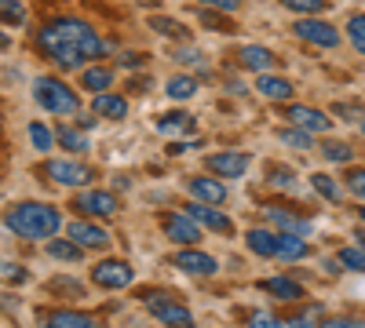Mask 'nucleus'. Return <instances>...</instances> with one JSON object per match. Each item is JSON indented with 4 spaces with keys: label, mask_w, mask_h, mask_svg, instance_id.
<instances>
[{
    "label": "nucleus",
    "mask_w": 365,
    "mask_h": 328,
    "mask_svg": "<svg viewBox=\"0 0 365 328\" xmlns=\"http://www.w3.org/2000/svg\"><path fill=\"white\" fill-rule=\"evenodd\" d=\"M245 245L256 252V255H263V259H274V255H278V233H274V230H249L245 233Z\"/></svg>",
    "instance_id": "4be33fe9"
},
{
    "label": "nucleus",
    "mask_w": 365,
    "mask_h": 328,
    "mask_svg": "<svg viewBox=\"0 0 365 328\" xmlns=\"http://www.w3.org/2000/svg\"><path fill=\"white\" fill-rule=\"evenodd\" d=\"M237 66H245L252 73H267L270 66H278V58H274V51H267L259 44H249V48L237 51Z\"/></svg>",
    "instance_id": "2eb2a0df"
},
{
    "label": "nucleus",
    "mask_w": 365,
    "mask_h": 328,
    "mask_svg": "<svg viewBox=\"0 0 365 328\" xmlns=\"http://www.w3.org/2000/svg\"><path fill=\"white\" fill-rule=\"evenodd\" d=\"M150 29H158L161 37H175V41L187 37V26L175 22V18H165V15H154V18H150Z\"/></svg>",
    "instance_id": "bb28decb"
},
{
    "label": "nucleus",
    "mask_w": 365,
    "mask_h": 328,
    "mask_svg": "<svg viewBox=\"0 0 365 328\" xmlns=\"http://www.w3.org/2000/svg\"><path fill=\"white\" fill-rule=\"evenodd\" d=\"M205 168L216 171V175H223V179H237V175H245V168H249V154H237V150L212 154V157L205 161Z\"/></svg>",
    "instance_id": "f8f14e48"
},
{
    "label": "nucleus",
    "mask_w": 365,
    "mask_h": 328,
    "mask_svg": "<svg viewBox=\"0 0 365 328\" xmlns=\"http://www.w3.org/2000/svg\"><path fill=\"white\" fill-rule=\"evenodd\" d=\"M256 92H259L263 99L285 102V99H292V84H289L285 77H270V73H259V80H256Z\"/></svg>",
    "instance_id": "aec40b11"
},
{
    "label": "nucleus",
    "mask_w": 365,
    "mask_h": 328,
    "mask_svg": "<svg viewBox=\"0 0 365 328\" xmlns=\"http://www.w3.org/2000/svg\"><path fill=\"white\" fill-rule=\"evenodd\" d=\"M267 219H270L274 226H282L285 233H299V237L311 233V223H307V219H299V216L285 212V208H278V204H267Z\"/></svg>",
    "instance_id": "a211bd4d"
},
{
    "label": "nucleus",
    "mask_w": 365,
    "mask_h": 328,
    "mask_svg": "<svg viewBox=\"0 0 365 328\" xmlns=\"http://www.w3.org/2000/svg\"><path fill=\"white\" fill-rule=\"evenodd\" d=\"M91 113H96V117H110V121H120V117H128V102L120 95L99 92L96 99H91Z\"/></svg>",
    "instance_id": "6ab92c4d"
},
{
    "label": "nucleus",
    "mask_w": 365,
    "mask_h": 328,
    "mask_svg": "<svg viewBox=\"0 0 365 328\" xmlns=\"http://www.w3.org/2000/svg\"><path fill=\"white\" fill-rule=\"evenodd\" d=\"M51 288H63V292H81V285H77V281H66V277H63V281H51Z\"/></svg>",
    "instance_id": "c03bdc74"
},
{
    "label": "nucleus",
    "mask_w": 365,
    "mask_h": 328,
    "mask_svg": "<svg viewBox=\"0 0 365 328\" xmlns=\"http://www.w3.org/2000/svg\"><path fill=\"white\" fill-rule=\"evenodd\" d=\"M143 63H146V58H143V55H125V66H128V70H139Z\"/></svg>",
    "instance_id": "a18cd8bd"
},
{
    "label": "nucleus",
    "mask_w": 365,
    "mask_h": 328,
    "mask_svg": "<svg viewBox=\"0 0 365 328\" xmlns=\"http://www.w3.org/2000/svg\"><path fill=\"white\" fill-rule=\"evenodd\" d=\"M70 237H73L81 248H96V252L99 248H110V233L103 226H96V223H84V219L70 226Z\"/></svg>",
    "instance_id": "ddd939ff"
},
{
    "label": "nucleus",
    "mask_w": 365,
    "mask_h": 328,
    "mask_svg": "<svg viewBox=\"0 0 365 328\" xmlns=\"http://www.w3.org/2000/svg\"><path fill=\"white\" fill-rule=\"evenodd\" d=\"M285 121H292V125L303 128V132H322V135L332 128L329 113H322V110H314V106H289V110H285Z\"/></svg>",
    "instance_id": "1a4fd4ad"
},
{
    "label": "nucleus",
    "mask_w": 365,
    "mask_h": 328,
    "mask_svg": "<svg viewBox=\"0 0 365 328\" xmlns=\"http://www.w3.org/2000/svg\"><path fill=\"white\" fill-rule=\"evenodd\" d=\"M354 237H358V241H361V245H365V230H358V233H354Z\"/></svg>",
    "instance_id": "de8ad7c7"
},
{
    "label": "nucleus",
    "mask_w": 365,
    "mask_h": 328,
    "mask_svg": "<svg viewBox=\"0 0 365 328\" xmlns=\"http://www.w3.org/2000/svg\"><path fill=\"white\" fill-rule=\"evenodd\" d=\"M175 266H179L182 274H201V277L216 274V259L205 255V252H194V248H187V252H175Z\"/></svg>",
    "instance_id": "4468645a"
},
{
    "label": "nucleus",
    "mask_w": 365,
    "mask_h": 328,
    "mask_svg": "<svg viewBox=\"0 0 365 328\" xmlns=\"http://www.w3.org/2000/svg\"><path fill=\"white\" fill-rule=\"evenodd\" d=\"M340 266L354 274H365V252L361 248H340Z\"/></svg>",
    "instance_id": "473e14b6"
},
{
    "label": "nucleus",
    "mask_w": 365,
    "mask_h": 328,
    "mask_svg": "<svg viewBox=\"0 0 365 328\" xmlns=\"http://www.w3.org/2000/svg\"><path fill=\"white\" fill-rule=\"evenodd\" d=\"M44 321L55 324V328H91V324H96V317L77 314V310H55V314H48Z\"/></svg>",
    "instance_id": "b1692460"
},
{
    "label": "nucleus",
    "mask_w": 365,
    "mask_h": 328,
    "mask_svg": "<svg viewBox=\"0 0 365 328\" xmlns=\"http://www.w3.org/2000/svg\"><path fill=\"white\" fill-rule=\"evenodd\" d=\"M0 22L4 26H22L26 22V4H19V0H0Z\"/></svg>",
    "instance_id": "c85d7f7f"
},
{
    "label": "nucleus",
    "mask_w": 365,
    "mask_h": 328,
    "mask_svg": "<svg viewBox=\"0 0 365 328\" xmlns=\"http://www.w3.org/2000/svg\"><path fill=\"white\" fill-rule=\"evenodd\" d=\"M347 186L354 197H365V168H351L347 171Z\"/></svg>",
    "instance_id": "58836bf2"
},
{
    "label": "nucleus",
    "mask_w": 365,
    "mask_h": 328,
    "mask_svg": "<svg viewBox=\"0 0 365 328\" xmlns=\"http://www.w3.org/2000/svg\"><path fill=\"white\" fill-rule=\"evenodd\" d=\"M187 216H190L197 226L216 230V233H230V230H234V223H230L223 212H216V208H208L205 201H190V204H187Z\"/></svg>",
    "instance_id": "9d476101"
},
{
    "label": "nucleus",
    "mask_w": 365,
    "mask_h": 328,
    "mask_svg": "<svg viewBox=\"0 0 365 328\" xmlns=\"http://www.w3.org/2000/svg\"><path fill=\"white\" fill-rule=\"evenodd\" d=\"M361 132H365V117H361Z\"/></svg>",
    "instance_id": "8fccbe9b"
},
{
    "label": "nucleus",
    "mask_w": 365,
    "mask_h": 328,
    "mask_svg": "<svg viewBox=\"0 0 365 328\" xmlns=\"http://www.w3.org/2000/svg\"><path fill=\"white\" fill-rule=\"evenodd\" d=\"M44 175L51 179V183H58V186H84L91 179V171L84 164H77V161H48Z\"/></svg>",
    "instance_id": "6e6552de"
},
{
    "label": "nucleus",
    "mask_w": 365,
    "mask_h": 328,
    "mask_svg": "<svg viewBox=\"0 0 365 328\" xmlns=\"http://www.w3.org/2000/svg\"><path fill=\"white\" fill-rule=\"evenodd\" d=\"M37 48L58 63L63 70H81L88 58H99L106 55V41L81 18H58L48 22L41 33H37Z\"/></svg>",
    "instance_id": "f257e3e1"
},
{
    "label": "nucleus",
    "mask_w": 365,
    "mask_h": 328,
    "mask_svg": "<svg viewBox=\"0 0 365 328\" xmlns=\"http://www.w3.org/2000/svg\"><path fill=\"white\" fill-rule=\"evenodd\" d=\"M201 26H208V29H220V33H230V22H227V18H220L212 8H205V11H201Z\"/></svg>",
    "instance_id": "4c0bfd02"
},
{
    "label": "nucleus",
    "mask_w": 365,
    "mask_h": 328,
    "mask_svg": "<svg viewBox=\"0 0 365 328\" xmlns=\"http://www.w3.org/2000/svg\"><path fill=\"white\" fill-rule=\"evenodd\" d=\"M91 281H96L99 288H128L135 281V270L125 259H106L91 270Z\"/></svg>",
    "instance_id": "423d86ee"
},
{
    "label": "nucleus",
    "mask_w": 365,
    "mask_h": 328,
    "mask_svg": "<svg viewBox=\"0 0 365 328\" xmlns=\"http://www.w3.org/2000/svg\"><path fill=\"white\" fill-rule=\"evenodd\" d=\"M34 99L48 110V113H58V117H73L81 110V99L70 84H63L58 77H37L34 84Z\"/></svg>",
    "instance_id": "7ed1b4c3"
},
{
    "label": "nucleus",
    "mask_w": 365,
    "mask_h": 328,
    "mask_svg": "<svg viewBox=\"0 0 365 328\" xmlns=\"http://www.w3.org/2000/svg\"><path fill=\"white\" fill-rule=\"evenodd\" d=\"M48 255L51 259H63V263H77L81 259V245L73 241V237H70V241H51L48 245Z\"/></svg>",
    "instance_id": "cd10ccee"
},
{
    "label": "nucleus",
    "mask_w": 365,
    "mask_h": 328,
    "mask_svg": "<svg viewBox=\"0 0 365 328\" xmlns=\"http://www.w3.org/2000/svg\"><path fill=\"white\" fill-rule=\"evenodd\" d=\"M307 255H311V245L303 241L299 233H278V259L299 263V259H307Z\"/></svg>",
    "instance_id": "412c9836"
},
{
    "label": "nucleus",
    "mask_w": 365,
    "mask_h": 328,
    "mask_svg": "<svg viewBox=\"0 0 365 328\" xmlns=\"http://www.w3.org/2000/svg\"><path fill=\"white\" fill-rule=\"evenodd\" d=\"M55 139H58V146H66L70 154H88V150H91V146H88V135L77 132V128H70V125H58Z\"/></svg>",
    "instance_id": "5701e85b"
},
{
    "label": "nucleus",
    "mask_w": 365,
    "mask_h": 328,
    "mask_svg": "<svg viewBox=\"0 0 365 328\" xmlns=\"http://www.w3.org/2000/svg\"><path fill=\"white\" fill-rule=\"evenodd\" d=\"M29 139H34V150H41V154H48V150H51V142H55V135H51L41 121L29 125Z\"/></svg>",
    "instance_id": "f704fd0d"
},
{
    "label": "nucleus",
    "mask_w": 365,
    "mask_h": 328,
    "mask_svg": "<svg viewBox=\"0 0 365 328\" xmlns=\"http://www.w3.org/2000/svg\"><path fill=\"white\" fill-rule=\"evenodd\" d=\"M165 88H168V99H175V102H187V99L197 95V80L194 77H172Z\"/></svg>",
    "instance_id": "a878e982"
},
{
    "label": "nucleus",
    "mask_w": 365,
    "mask_h": 328,
    "mask_svg": "<svg viewBox=\"0 0 365 328\" xmlns=\"http://www.w3.org/2000/svg\"><path fill=\"white\" fill-rule=\"evenodd\" d=\"M158 128H161V132H182V128H190V117L179 113V110H175V113H161V117H158Z\"/></svg>",
    "instance_id": "c9c22d12"
},
{
    "label": "nucleus",
    "mask_w": 365,
    "mask_h": 328,
    "mask_svg": "<svg viewBox=\"0 0 365 328\" xmlns=\"http://www.w3.org/2000/svg\"><path fill=\"white\" fill-rule=\"evenodd\" d=\"M282 142H285V146H292V150H311V135L303 132V128H296V125L282 132Z\"/></svg>",
    "instance_id": "e433bc0d"
},
{
    "label": "nucleus",
    "mask_w": 365,
    "mask_h": 328,
    "mask_svg": "<svg viewBox=\"0 0 365 328\" xmlns=\"http://www.w3.org/2000/svg\"><path fill=\"white\" fill-rule=\"evenodd\" d=\"M0 274H4L8 281H26V270H19L15 263H0Z\"/></svg>",
    "instance_id": "37998d69"
},
{
    "label": "nucleus",
    "mask_w": 365,
    "mask_h": 328,
    "mask_svg": "<svg viewBox=\"0 0 365 328\" xmlns=\"http://www.w3.org/2000/svg\"><path fill=\"white\" fill-rule=\"evenodd\" d=\"M8 48H11V41H8L4 33H0V51H8Z\"/></svg>",
    "instance_id": "49530a36"
},
{
    "label": "nucleus",
    "mask_w": 365,
    "mask_h": 328,
    "mask_svg": "<svg viewBox=\"0 0 365 328\" xmlns=\"http://www.w3.org/2000/svg\"><path fill=\"white\" fill-rule=\"evenodd\" d=\"M311 186H314L325 201H340V197H344V190H340L336 183H332L329 175H322V171H314V175H311Z\"/></svg>",
    "instance_id": "c756f323"
},
{
    "label": "nucleus",
    "mask_w": 365,
    "mask_h": 328,
    "mask_svg": "<svg viewBox=\"0 0 365 328\" xmlns=\"http://www.w3.org/2000/svg\"><path fill=\"white\" fill-rule=\"evenodd\" d=\"M270 175H274V179H270V183H274V186H278V190H296V175H289L285 168H274Z\"/></svg>",
    "instance_id": "a19ab883"
},
{
    "label": "nucleus",
    "mask_w": 365,
    "mask_h": 328,
    "mask_svg": "<svg viewBox=\"0 0 365 328\" xmlns=\"http://www.w3.org/2000/svg\"><path fill=\"white\" fill-rule=\"evenodd\" d=\"M292 33H296L299 41L314 44V48H336V44H340L336 26H329V22H322V18H299V22H292Z\"/></svg>",
    "instance_id": "39448f33"
},
{
    "label": "nucleus",
    "mask_w": 365,
    "mask_h": 328,
    "mask_svg": "<svg viewBox=\"0 0 365 328\" xmlns=\"http://www.w3.org/2000/svg\"><path fill=\"white\" fill-rule=\"evenodd\" d=\"M282 4L289 8V11H296V15H322L329 4L325 0H282Z\"/></svg>",
    "instance_id": "2f4dec72"
},
{
    "label": "nucleus",
    "mask_w": 365,
    "mask_h": 328,
    "mask_svg": "<svg viewBox=\"0 0 365 328\" xmlns=\"http://www.w3.org/2000/svg\"><path fill=\"white\" fill-rule=\"evenodd\" d=\"M73 208L91 219H106V216H117V197L106 190H84V194H77Z\"/></svg>",
    "instance_id": "0eeeda50"
},
{
    "label": "nucleus",
    "mask_w": 365,
    "mask_h": 328,
    "mask_svg": "<svg viewBox=\"0 0 365 328\" xmlns=\"http://www.w3.org/2000/svg\"><path fill=\"white\" fill-rule=\"evenodd\" d=\"M259 288L267 295H274V300H282V303H299L303 300V285H296L292 277H267Z\"/></svg>",
    "instance_id": "f3484780"
},
{
    "label": "nucleus",
    "mask_w": 365,
    "mask_h": 328,
    "mask_svg": "<svg viewBox=\"0 0 365 328\" xmlns=\"http://www.w3.org/2000/svg\"><path fill=\"white\" fill-rule=\"evenodd\" d=\"M81 84L88 88V92H110V84H113V73L110 70H103V66H91V70H84L81 73Z\"/></svg>",
    "instance_id": "393cba45"
},
{
    "label": "nucleus",
    "mask_w": 365,
    "mask_h": 328,
    "mask_svg": "<svg viewBox=\"0 0 365 328\" xmlns=\"http://www.w3.org/2000/svg\"><path fill=\"white\" fill-rule=\"evenodd\" d=\"M4 223L15 237H26V241H48V237H55L58 226H63V216H58V208H51V204L29 201V204H15L4 216Z\"/></svg>",
    "instance_id": "f03ea898"
},
{
    "label": "nucleus",
    "mask_w": 365,
    "mask_h": 328,
    "mask_svg": "<svg viewBox=\"0 0 365 328\" xmlns=\"http://www.w3.org/2000/svg\"><path fill=\"white\" fill-rule=\"evenodd\" d=\"M347 37H351V44L365 55V15H351V18H347Z\"/></svg>",
    "instance_id": "72a5a7b5"
},
{
    "label": "nucleus",
    "mask_w": 365,
    "mask_h": 328,
    "mask_svg": "<svg viewBox=\"0 0 365 328\" xmlns=\"http://www.w3.org/2000/svg\"><path fill=\"white\" fill-rule=\"evenodd\" d=\"M201 4H205V8H212V11H227V15H234L241 0H201Z\"/></svg>",
    "instance_id": "79ce46f5"
},
{
    "label": "nucleus",
    "mask_w": 365,
    "mask_h": 328,
    "mask_svg": "<svg viewBox=\"0 0 365 328\" xmlns=\"http://www.w3.org/2000/svg\"><path fill=\"white\" fill-rule=\"evenodd\" d=\"M165 233H168V241L175 245H197L201 241V226L190 219V216H165Z\"/></svg>",
    "instance_id": "9b49d317"
},
{
    "label": "nucleus",
    "mask_w": 365,
    "mask_h": 328,
    "mask_svg": "<svg viewBox=\"0 0 365 328\" xmlns=\"http://www.w3.org/2000/svg\"><path fill=\"white\" fill-rule=\"evenodd\" d=\"M143 303H146V310L154 314L158 321H165V324H194V314L182 307V303H175V295H143Z\"/></svg>",
    "instance_id": "20e7f679"
},
{
    "label": "nucleus",
    "mask_w": 365,
    "mask_h": 328,
    "mask_svg": "<svg viewBox=\"0 0 365 328\" xmlns=\"http://www.w3.org/2000/svg\"><path fill=\"white\" fill-rule=\"evenodd\" d=\"M358 216H361V223H365V208H358Z\"/></svg>",
    "instance_id": "09e8293b"
},
{
    "label": "nucleus",
    "mask_w": 365,
    "mask_h": 328,
    "mask_svg": "<svg viewBox=\"0 0 365 328\" xmlns=\"http://www.w3.org/2000/svg\"><path fill=\"white\" fill-rule=\"evenodd\" d=\"M175 63H187V66L205 70V55H197L194 48H179V51H175Z\"/></svg>",
    "instance_id": "ea45409f"
},
{
    "label": "nucleus",
    "mask_w": 365,
    "mask_h": 328,
    "mask_svg": "<svg viewBox=\"0 0 365 328\" xmlns=\"http://www.w3.org/2000/svg\"><path fill=\"white\" fill-rule=\"evenodd\" d=\"M187 190H190L194 201H205V204H223L227 201V186L216 183V179H190Z\"/></svg>",
    "instance_id": "dca6fc26"
},
{
    "label": "nucleus",
    "mask_w": 365,
    "mask_h": 328,
    "mask_svg": "<svg viewBox=\"0 0 365 328\" xmlns=\"http://www.w3.org/2000/svg\"><path fill=\"white\" fill-rule=\"evenodd\" d=\"M322 154H325V161H332V164H351V157H354V150H351L347 142H325Z\"/></svg>",
    "instance_id": "7c9ffc66"
}]
</instances>
